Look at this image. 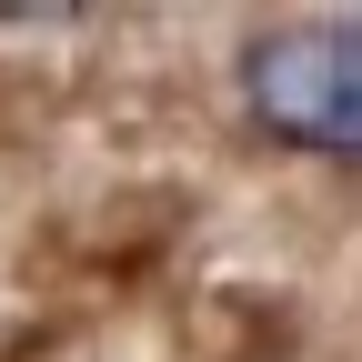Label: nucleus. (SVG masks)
<instances>
[{"instance_id": "1", "label": "nucleus", "mask_w": 362, "mask_h": 362, "mask_svg": "<svg viewBox=\"0 0 362 362\" xmlns=\"http://www.w3.org/2000/svg\"><path fill=\"white\" fill-rule=\"evenodd\" d=\"M242 111L282 151L362 161V21H272L242 40Z\"/></svg>"}]
</instances>
